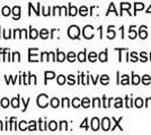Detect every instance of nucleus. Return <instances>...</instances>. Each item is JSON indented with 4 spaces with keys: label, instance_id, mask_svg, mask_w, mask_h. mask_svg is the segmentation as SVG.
I'll list each match as a JSON object with an SVG mask.
<instances>
[{
    "label": "nucleus",
    "instance_id": "1",
    "mask_svg": "<svg viewBox=\"0 0 151 135\" xmlns=\"http://www.w3.org/2000/svg\"><path fill=\"white\" fill-rule=\"evenodd\" d=\"M79 34H80V29H79V27L76 25H72L69 27V29H68V35H69V37L71 39H78L79 37Z\"/></svg>",
    "mask_w": 151,
    "mask_h": 135
},
{
    "label": "nucleus",
    "instance_id": "2",
    "mask_svg": "<svg viewBox=\"0 0 151 135\" xmlns=\"http://www.w3.org/2000/svg\"><path fill=\"white\" fill-rule=\"evenodd\" d=\"M82 34H83L85 39H93V37H94V28H93V26H90V25L85 26Z\"/></svg>",
    "mask_w": 151,
    "mask_h": 135
},
{
    "label": "nucleus",
    "instance_id": "3",
    "mask_svg": "<svg viewBox=\"0 0 151 135\" xmlns=\"http://www.w3.org/2000/svg\"><path fill=\"white\" fill-rule=\"evenodd\" d=\"M37 105L41 108H44L47 106V96L46 95H40L37 98Z\"/></svg>",
    "mask_w": 151,
    "mask_h": 135
},
{
    "label": "nucleus",
    "instance_id": "4",
    "mask_svg": "<svg viewBox=\"0 0 151 135\" xmlns=\"http://www.w3.org/2000/svg\"><path fill=\"white\" fill-rule=\"evenodd\" d=\"M101 127L104 131H109L111 129V121H109V118H103V121H101Z\"/></svg>",
    "mask_w": 151,
    "mask_h": 135
},
{
    "label": "nucleus",
    "instance_id": "5",
    "mask_svg": "<svg viewBox=\"0 0 151 135\" xmlns=\"http://www.w3.org/2000/svg\"><path fill=\"white\" fill-rule=\"evenodd\" d=\"M139 36L141 39H145L148 37V32H147V27L145 26H142L140 27V31H139Z\"/></svg>",
    "mask_w": 151,
    "mask_h": 135
},
{
    "label": "nucleus",
    "instance_id": "6",
    "mask_svg": "<svg viewBox=\"0 0 151 135\" xmlns=\"http://www.w3.org/2000/svg\"><path fill=\"white\" fill-rule=\"evenodd\" d=\"M131 4H129V2H122L121 4V13H123V10H127V14L129 15H132V14L130 13V8H131Z\"/></svg>",
    "mask_w": 151,
    "mask_h": 135
},
{
    "label": "nucleus",
    "instance_id": "7",
    "mask_svg": "<svg viewBox=\"0 0 151 135\" xmlns=\"http://www.w3.org/2000/svg\"><path fill=\"white\" fill-rule=\"evenodd\" d=\"M91 129L93 131H98L99 129V121H98V118H93V121H91Z\"/></svg>",
    "mask_w": 151,
    "mask_h": 135
},
{
    "label": "nucleus",
    "instance_id": "8",
    "mask_svg": "<svg viewBox=\"0 0 151 135\" xmlns=\"http://www.w3.org/2000/svg\"><path fill=\"white\" fill-rule=\"evenodd\" d=\"M142 9H145V5L141 4V2H135L134 4V14L133 15H137L139 10H142Z\"/></svg>",
    "mask_w": 151,
    "mask_h": 135
},
{
    "label": "nucleus",
    "instance_id": "9",
    "mask_svg": "<svg viewBox=\"0 0 151 135\" xmlns=\"http://www.w3.org/2000/svg\"><path fill=\"white\" fill-rule=\"evenodd\" d=\"M13 14H14V18H15V19H18L19 16H20V8H19L18 6L14 7Z\"/></svg>",
    "mask_w": 151,
    "mask_h": 135
},
{
    "label": "nucleus",
    "instance_id": "10",
    "mask_svg": "<svg viewBox=\"0 0 151 135\" xmlns=\"http://www.w3.org/2000/svg\"><path fill=\"white\" fill-rule=\"evenodd\" d=\"M112 28H113V26H109L108 27V31H107V37L109 39H115V36H116V34H115L114 31H112Z\"/></svg>",
    "mask_w": 151,
    "mask_h": 135
},
{
    "label": "nucleus",
    "instance_id": "11",
    "mask_svg": "<svg viewBox=\"0 0 151 135\" xmlns=\"http://www.w3.org/2000/svg\"><path fill=\"white\" fill-rule=\"evenodd\" d=\"M140 82H141V78L139 77V76H137V74L132 73V84H139Z\"/></svg>",
    "mask_w": 151,
    "mask_h": 135
},
{
    "label": "nucleus",
    "instance_id": "12",
    "mask_svg": "<svg viewBox=\"0 0 151 135\" xmlns=\"http://www.w3.org/2000/svg\"><path fill=\"white\" fill-rule=\"evenodd\" d=\"M113 121L115 122V124H114V126L112 127V131H114V129H116V127H119V129H120V131H123V129H122V127L120 126V122L122 121V117H121V118L119 119V121H116L115 118H113Z\"/></svg>",
    "mask_w": 151,
    "mask_h": 135
},
{
    "label": "nucleus",
    "instance_id": "13",
    "mask_svg": "<svg viewBox=\"0 0 151 135\" xmlns=\"http://www.w3.org/2000/svg\"><path fill=\"white\" fill-rule=\"evenodd\" d=\"M78 60L80 62H85L86 61V51H82L78 54Z\"/></svg>",
    "mask_w": 151,
    "mask_h": 135
},
{
    "label": "nucleus",
    "instance_id": "14",
    "mask_svg": "<svg viewBox=\"0 0 151 135\" xmlns=\"http://www.w3.org/2000/svg\"><path fill=\"white\" fill-rule=\"evenodd\" d=\"M98 58H99V60H101V62H106V61H107V51L101 52Z\"/></svg>",
    "mask_w": 151,
    "mask_h": 135
},
{
    "label": "nucleus",
    "instance_id": "15",
    "mask_svg": "<svg viewBox=\"0 0 151 135\" xmlns=\"http://www.w3.org/2000/svg\"><path fill=\"white\" fill-rule=\"evenodd\" d=\"M81 106L82 107H85V108H88L89 106H90V101H89L88 98H83L81 100Z\"/></svg>",
    "mask_w": 151,
    "mask_h": 135
},
{
    "label": "nucleus",
    "instance_id": "16",
    "mask_svg": "<svg viewBox=\"0 0 151 135\" xmlns=\"http://www.w3.org/2000/svg\"><path fill=\"white\" fill-rule=\"evenodd\" d=\"M121 84H130V80H129V76H126V74H124V76H122V80L120 81Z\"/></svg>",
    "mask_w": 151,
    "mask_h": 135
},
{
    "label": "nucleus",
    "instance_id": "17",
    "mask_svg": "<svg viewBox=\"0 0 151 135\" xmlns=\"http://www.w3.org/2000/svg\"><path fill=\"white\" fill-rule=\"evenodd\" d=\"M115 107H116V108L123 107V100H122V98H116V99H115Z\"/></svg>",
    "mask_w": 151,
    "mask_h": 135
},
{
    "label": "nucleus",
    "instance_id": "18",
    "mask_svg": "<svg viewBox=\"0 0 151 135\" xmlns=\"http://www.w3.org/2000/svg\"><path fill=\"white\" fill-rule=\"evenodd\" d=\"M151 81V78L149 74H145V76H143V78H142V84H149Z\"/></svg>",
    "mask_w": 151,
    "mask_h": 135
},
{
    "label": "nucleus",
    "instance_id": "19",
    "mask_svg": "<svg viewBox=\"0 0 151 135\" xmlns=\"http://www.w3.org/2000/svg\"><path fill=\"white\" fill-rule=\"evenodd\" d=\"M88 59H89V61H90V62H95V61L97 60V54H96L95 52H90V53H89Z\"/></svg>",
    "mask_w": 151,
    "mask_h": 135
},
{
    "label": "nucleus",
    "instance_id": "20",
    "mask_svg": "<svg viewBox=\"0 0 151 135\" xmlns=\"http://www.w3.org/2000/svg\"><path fill=\"white\" fill-rule=\"evenodd\" d=\"M129 37L131 39H134L137 37V32L134 31V27H131L130 28V34H129Z\"/></svg>",
    "mask_w": 151,
    "mask_h": 135
},
{
    "label": "nucleus",
    "instance_id": "21",
    "mask_svg": "<svg viewBox=\"0 0 151 135\" xmlns=\"http://www.w3.org/2000/svg\"><path fill=\"white\" fill-rule=\"evenodd\" d=\"M65 60V54L63 52H58V61L59 62H63Z\"/></svg>",
    "mask_w": 151,
    "mask_h": 135
},
{
    "label": "nucleus",
    "instance_id": "22",
    "mask_svg": "<svg viewBox=\"0 0 151 135\" xmlns=\"http://www.w3.org/2000/svg\"><path fill=\"white\" fill-rule=\"evenodd\" d=\"M101 84H108V82H109V78H108V76H106V74L101 76Z\"/></svg>",
    "mask_w": 151,
    "mask_h": 135
},
{
    "label": "nucleus",
    "instance_id": "23",
    "mask_svg": "<svg viewBox=\"0 0 151 135\" xmlns=\"http://www.w3.org/2000/svg\"><path fill=\"white\" fill-rule=\"evenodd\" d=\"M134 104H135V107L141 108V107L143 106V100H142L141 98H137V99H135V101H134Z\"/></svg>",
    "mask_w": 151,
    "mask_h": 135
},
{
    "label": "nucleus",
    "instance_id": "24",
    "mask_svg": "<svg viewBox=\"0 0 151 135\" xmlns=\"http://www.w3.org/2000/svg\"><path fill=\"white\" fill-rule=\"evenodd\" d=\"M59 104H60V101H59L58 98H53V99L51 100V106H52L53 108H57L58 106H59Z\"/></svg>",
    "mask_w": 151,
    "mask_h": 135
},
{
    "label": "nucleus",
    "instance_id": "25",
    "mask_svg": "<svg viewBox=\"0 0 151 135\" xmlns=\"http://www.w3.org/2000/svg\"><path fill=\"white\" fill-rule=\"evenodd\" d=\"M69 8H70L69 15H71V16H75V15H77V13H78V9H77L75 6H69Z\"/></svg>",
    "mask_w": 151,
    "mask_h": 135
},
{
    "label": "nucleus",
    "instance_id": "26",
    "mask_svg": "<svg viewBox=\"0 0 151 135\" xmlns=\"http://www.w3.org/2000/svg\"><path fill=\"white\" fill-rule=\"evenodd\" d=\"M19 98L20 97H17V98H14L13 100H12V105H13V107H15V108H17L19 106Z\"/></svg>",
    "mask_w": 151,
    "mask_h": 135
},
{
    "label": "nucleus",
    "instance_id": "27",
    "mask_svg": "<svg viewBox=\"0 0 151 135\" xmlns=\"http://www.w3.org/2000/svg\"><path fill=\"white\" fill-rule=\"evenodd\" d=\"M80 105H81V101H80L78 98H75V99L72 100V106H73L75 108H78Z\"/></svg>",
    "mask_w": 151,
    "mask_h": 135
},
{
    "label": "nucleus",
    "instance_id": "28",
    "mask_svg": "<svg viewBox=\"0 0 151 135\" xmlns=\"http://www.w3.org/2000/svg\"><path fill=\"white\" fill-rule=\"evenodd\" d=\"M40 35H41V37L42 39H47V36H49V31H46V29H42L41 32H40Z\"/></svg>",
    "mask_w": 151,
    "mask_h": 135
},
{
    "label": "nucleus",
    "instance_id": "29",
    "mask_svg": "<svg viewBox=\"0 0 151 135\" xmlns=\"http://www.w3.org/2000/svg\"><path fill=\"white\" fill-rule=\"evenodd\" d=\"M29 37L33 39H35L36 37H37V31L36 29H33V28H31V34H29Z\"/></svg>",
    "mask_w": 151,
    "mask_h": 135
},
{
    "label": "nucleus",
    "instance_id": "30",
    "mask_svg": "<svg viewBox=\"0 0 151 135\" xmlns=\"http://www.w3.org/2000/svg\"><path fill=\"white\" fill-rule=\"evenodd\" d=\"M79 11H80V15H81V16H86V15L88 14V9H87L86 6H82Z\"/></svg>",
    "mask_w": 151,
    "mask_h": 135
},
{
    "label": "nucleus",
    "instance_id": "31",
    "mask_svg": "<svg viewBox=\"0 0 151 135\" xmlns=\"http://www.w3.org/2000/svg\"><path fill=\"white\" fill-rule=\"evenodd\" d=\"M130 56H131V59H130V60H131L132 62H137V61L139 60L138 55H137V53H135V52H132V53L130 54Z\"/></svg>",
    "mask_w": 151,
    "mask_h": 135
},
{
    "label": "nucleus",
    "instance_id": "32",
    "mask_svg": "<svg viewBox=\"0 0 151 135\" xmlns=\"http://www.w3.org/2000/svg\"><path fill=\"white\" fill-rule=\"evenodd\" d=\"M55 77V74H54V72H45V79H53V78Z\"/></svg>",
    "mask_w": 151,
    "mask_h": 135
},
{
    "label": "nucleus",
    "instance_id": "33",
    "mask_svg": "<svg viewBox=\"0 0 151 135\" xmlns=\"http://www.w3.org/2000/svg\"><path fill=\"white\" fill-rule=\"evenodd\" d=\"M68 60H69L70 62H73L76 60V54L73 52H70L69 54H68Z\"/></svg>",
    "mask_w": 151,
    "mask_h": 135
},
{
    "label": "nucleus",
    "instance_id": "34",
    "mask_svg": "<svg viewBox=\"0 0 151 135\" xmlns=\"http://www.w3.org/2000/svg\"><path fill=\"white\" fill-rule=\"evenodd\" d=\"M1 13H2V15H5V16H8V15L10 14V9H9V7H4V8H2V10H1Z\"/></svg>",
    "mask_w": 151,
    "mask_h": 135
},
{
    "label": "nucleus",
    "instance_id": "35",
    "mask_svg": "<svg viewBox=\"0 0 151 135\" xmlns=\"http://www.w3.org/2000/svg\"><path fill=\"white\" fill-rule=\"evenodd\" d=\"M58 127V124L55 122H51L50 124H49V129H51V131H55Z\"/></svg>",
    "mask_w": 151,
    "mask_h": 135
},
{
    "label": "nucleus",
    "instance_id": "36",
    "mask_svg": "<svg viewBox=\"0 0 151 135\" xmlns=\"http://www.w3.org/2000/svg\"><path fill=\"white\" fill-rule=\"evenodd\" d=\"M111 11H114V13L116 14V15H119V14H117V11H116V9H115V6H114V4H111V5H109V9H108V11H107L106 15H108V14L111 13Z\"/></svg>",
    "mask_w": 151,
    "mask_h": 135
},
{
    "label": "nucleus",
    "instance_id": "37",
    "mask_svg": "<svg viewBox=\"0 0 151 135\" xmlns=\"http://www.w3.org/2000/svg\"><path fill=\"white\" fill-rule=\"evenodd\" d=\"M125 101H126V107H127V108L132 107V99H131V98H130L129 96L125 98Z\"/></svg>",
    "mask_w": 151,
    "mask_h": 135
},
{
    "label": "nucleus",
    "instance_id": "38",
    "mask_svg": "<svg viewBox=\"0 0 151 135\" xmlns=\"http://www.w3.org/2000/svg\"><path fill=\"white\" fill-rule=\"evenodd\" d=\"M64 82H65V77H64V76H59V77H58V84H63Z\"/></svg>",
    "mask_w": 151,
    "mask_h": 135
},
{
    "label": "nucleus",
    "instance_id": "39",
    "mask_svg": "<svg viewBox=\"0 0 151 135\" xmlns=\"http://www.w3.org/2000/svg\"><path fill=\"white\" fill-rule=\"evenodd\" d=\"M8 105H9L8 99H7V98H4V99L1 100V106H2L4 108H6V107H8Z\"/></svg>",
    "mask_w": 151,
    "mask_h": 135
},
{
    "label": "nucleus",
    "instance_id": "40",
    "mask_svg": "<svg viewBox=\"0 0 151 135\" xmlns=\"http://www.w3.org/2000/svg\"><path fill=\"white\" fill-rule=\"evenodd\" d=\"M93 103H94L93 104V106H94V107H101V100H99L98 98H95Z\"/></svg>",
    "mask_w": 151,
    "mask_h": 135
},
{
    "label": "nucleus",
    "instance_id": "41",
    "mask_svg": "<svg viewBox=\"0 0 151 135\" xmlns=\"http://www.w3.org/2000/svg\"><path fill=\"white\" fill-rule=\"evenodd\" d=\"M140 60L142 61V62H147V60H148V58H147V54H145V52H142L141 54H140Z\"/></svg>",
    "mask_w": 151,
    "mask_h": 135
},
{
    "label": "nucleus",
    "instance_id": "42",
    "mask_svg": "<svg viewBox=\"0 0 151 135\" xmlns=\"http://www.w3.org/2000/svg\"><path fill=\"white\" fill-rule=\"evenodd\" d=\"M62 106L63 107H69V99L68 98H63L62 100Z\"/></svg>",
    "mask_w": 151,
    "mask_h": 135
},
{
    "label": "nucleus",
    "instance_id": "43",
    "mask_svg": "<svg viewBox=\"0 0 151 135\" xmlns=\"http://www.w3.org/2000/svg\"><path fill=\"white\" fill-rule=\"evenodd\" d=\"M19 129H20V131H26V122L19 123Z\"/></svg>",
    "mask_w": 151,
    "mask_h": 135
},
{
    "label": "nucleus",
    "instance_id": "44",
    "mask_svg": "<svg viewBox=\"0 0 151 135\" xmlns=\"http://www.w3.org/2000/svg\"><path fill=\"white\" fill-rule=\"evenodd\" d=\"M28 129H29V131H35V129H36V126H35V122H31V123H29Z\"/></svg>",
    "mask_w": 151,
    "mask_h": 135
},
{
    "label": "nucleus",
    "instance_id": "45",
    "mask_svg": "<svg viewBox=\"0 0 151 135\" xmlns=\"http://www.w3.org/2000/svg\"><path fill=\"white\" fill-rule=\"evenodd\" d=\"M68 79H69V84H76V81H75V77L71 74V76H69L68 77Z\"/></svg>",
    "mask_w": 151,
    "mask_h": 135
},
{
    "label": "nucleus",
    "instance_id": "46",
    "mask_svg": "<svg viewBox=\"0 0 151 135\" xmlns=\"http://www.w3.org/2000/svg\"><path fill=\"white\" fill-rule=\"evenodd\" d=\"M60 129L61 131H65L67 129V122H64V121L61 122V127H60Z\"/></svg>",
    "mask_w": 151,
    "mask_h": 135
},
{
    "label": "nucleus",
    "instance_id": "47",
    "mask_svg": "<svg viewBox=\"0 0 151 135\" xmlns=\"http://www.w3.org/2000/svg\"><path fill=\"white\" fill-rule=\"evenodd\" d=\"M60 15H67V8L65 7H61L60 8Z\"/></svg>",
    "mask_w": 151,
    "mask_h": 135
},
{
    "label": "nucleus",
    "instance_id": "48",
    "mask_svg": "<svg viewBox=\"0 0 151 135\" xmlns=\"http://www.w3.org/2000/svg\"><path fill=\"white\" fill-rule=\"evenodd\" d=\"M87 122H88V119L87 118H85V121L82 123L81 125H80V127H85V129H88V125H87Z\"/></svg>",
    "mask_w": 151,
    "mask_h": 135
},
{
    "label": "nucleus",
    "instance_id": "49",
    "mask_svg": "<svg viewBox=\"0 0 151 135\" xmlns=\"http://www.w3.org/2000/svg\"><path fill=\"white\" fill-rule=\"evenodd\" d=\"M19 58H20V55H19L18 52L14 53V60H15V61H19Z\"/></svg>",
    "mask_w": 151,
    "mask_h": 135
},
{
    "label": "nucleus",
    "instance_id": "50",
    "mask_svg": "<svg viewBox=\"0 0 151 135\" xmlns=\"http://www.w3.org/2000/svg\"><path fill=\"white\" fill-rule=\"evenodd\" d=\"M47 55H49V54H47V53H42V59H41V60H42V61H44V60H49V59H46L47 58Z\"/></svg>",
    "mask_w": 151,
    "mask_h": 135
},
{
    "label": "nucleus",
    "instance_id": "51",
    "mask_svg": "<svg viewBox=\"0 0 151 135\" xmlns=\"http://www.w3.org/2000/svg\"><path fill=\"white\" fill-rule=\"evenodd\" d=\"M149 104H150V106H151V98H148V99H147V106H149Z\"/></svg>",
    "mask_w": 151,
    "mask_h": 135
},
{
    "label": "nucleus",
    "instance_id": "52",
    "mask_svg": "<svg viewBox=\"0 0 151 135\" xmlns=\"http://www.w3.org/2000/svg\"><path fill=\"white\" fill-rule=\"evenodd\" d=\"M50 56H51V59H52L53 61H55V59H54V54H53V53H50Z\"/></svg>",
    "mask_w": 151,
    "mask_h": 135
},
{
    "label": "nucleus",
    "instance_id": "53",
    "mask_svg": "<svg viewBox=\"0 0 151 135\" xmlns=\"http://www.w3.org/2000/svg\"><path fill=\"white\" fill-rule=\"evenodd\" d=\"M147 14H150L151 15V5H150V7L148 8V10H147Z\"/></svg>",
    "mask_w": 151,
    "mask_h": 135
},
{
    "label": "nucleus",
    "instance_id": "54",
    "mask_svg": "<svg viewBox=\"0 0 151 135\" xmlns=\"http://www.w3.org/2000/svg\"><path fill=\"white\" fill-rule=\"evenodd\" d=\"M0 131H2V123L0 122Z\"/></svg>",
    "mask_w": 151,
    "mask_h": 135
}]
</instances>
